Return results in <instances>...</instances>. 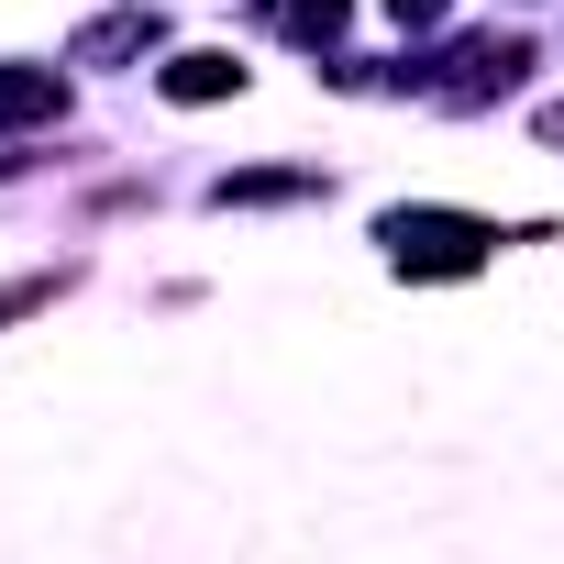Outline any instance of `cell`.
I'll return each mask as SVG.
<instances>
[{
    "instance_id": "cell-4",
    "label": "cell",
    "mask_w": 564,
    "mask_h": 564,
    "mask_svg": "<svg viewBox=\"0 0 564 564\" xmlns=\"http://www.w3.org/2000/svg\"><path fill=\"white\" fill-rule=\"evenodd\" d=\"M276 23L289 34H344V0H276Z\"/></svg>"
},
{
    "instance_id": "cell-1",
    "label": "cell",
    "mask_w": 564,
    "mask_h": 564,
    "mask_svg": "<svg viewBox=\"0 0 564 564\" xmlns=\"http://www.w3.org/2000/svg\"><path fill=\"white\" fill-rule=\"evenodd\" d=\"M487 243H498V232H487V221H454V210H399V221H388V254H399L410 276H465Z\"/></svg>"
},
{
    "instance_id": "cell-5",
    "label": "cell",
    "mask_w": 564,
    "mask_h": 564,
    "mask_svg": "<svg viewBox=\"0 0 564 564\" xmlns=\"http://www.w3.org/2000/svg\"><path fill=\"white\" fill-rule=\"evenodd\" d=\"M388 12H399V23H443V0H388Z\"/></svg>"
},
{
    "instance_id": "cell-3",
    "label": "cell",
    "mask_w": 564,
    "mask_h": 564,
    "mask_svg": "<svg viewBox=\"0 0 564 564\" xmlns=\"http://www.w3.org/2000/svg\"><path fill=\"white\" fill-rule=\"evenodd\" d=\"M232 78H243L232 56H177V67H166V100H221Z\"/></svg>"
},
{
    "instance_id": "cell-2",
    "label": "cell",
    "mask_w": 564,
    "mask_h": 564,
    "mask_svg": "<svg viewBox=\"0 0 564 564\" xmlns=\"http://www.w3.org/2000/svg\"><path fill=\"white\" fill-rule=\"evenodd\" d=\"M56 67H0V122H56Z\"/></svg>"
}]
</instances>
